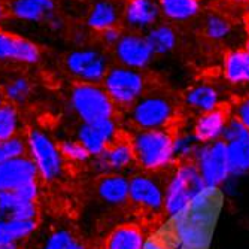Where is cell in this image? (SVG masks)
I'll return each mask as SVG.
<instances>
[{
  "mask_svg": "<svg viewBox=\"0 0 249 249\" xmlns=\"http://www.w3.org/2000/svg\"><path fill=\"white\" fill-rule=\"evenodd\" d=\"M219 206V190L206 187L182 212L173 216V234L179 245L190 249H208Z\"/></svg>",
  "mask_w": 249,
  "mask_h": 249,
  "instance_id": "cell-1",
  "label": "cell"
},
{
  "mask_svg": "<svg viewBox=\"0 0 249 249\" xmlns=\"http://www.w3.org/2000/svg\"><path fill=\"white\" fill-rule=\"evenodd\" d=\"M130 141L134 161L143 172H161L175 163V134L170 130H138Z\"/></svg>",
  "mask_w": 249,
  "mask_h": 249,
  "instance_id": "cell-2",
  "label": "cell"
},
{
  "mask_svg": "<svg viewBox=\"0 0 249 249\" xmlns=\"http://www.w3.org/2000/svg\"><path fill=\"white\" fill-rule=\"evenodd\" d=\"M175 163L176 166L167 179L164 197V212L170 218L182 212L193 201V198L206 188L198 166L191 155L178 158Z\"/></svg>",
  "mask_w": 249,
  "mask_h": 249,
  "instance_id": "cell-3",
  "label": "cell"
},
{
  "mask_svg": "<svg viewBox=\"0 0 249 249\" xmlns=\"http://www.w3.org/2000/svg\"><path fill=\"white\" fill-rule=\"evenodd\" d=\"M175 102L163 91H146L130 106L128 118L138 130L166 128L175 117Z\"/></svg>",
  "mask_w": 249,
  "mask_h": 249,
  "instance_id": "cell-4",
  "label": "cell"
},
{
  "mask_svg": "<svg viewBox=\"0 0 249 249\" xmlns=\"http://www.w3.org/2000/svg\"><path fill=\"white\" fill-rule=\"evenodd\" d=\"M72 107L85 124L115 118L117 106L106 93L103 85L78 82L71 94Z\"/></svg>",
  "mask_w": 249,
  "mask_h": 249,
  "instance_id": "cell-5",
  "label": "cell"
},
{
  "mask_svg": "<svg viewBox=\"0 0 249 249\" xmlns=\"http://www.w3.org/2000/svg\"><path fill=\"white\" fill-rule=\"evenodd\" d=\"M102 84L115 106L121 107H130L148 91L146 76L138 69L124 66L109 67Z\"/></svg>",
  "mask_w": 249,
  "mask_h": 249,
  "instance_id": "cell-6",
  "label": "cell"
},
{
  "mask_svg": "<svg viewBox=\"0 0 249 249\" xmlns=\"http://www.w3.org/2000/svg\"><path fill=\"white\" fill-rule=\"evenodd\" d=\"M198 166L206 187L219 188L229 178L227 166V142L216 139L208 143H198L191 154Z\"/></svg>",
  "mask_w": 249,
  "mask_h": 249,
  "instance_id": "cell-7",
  "label": "cell"
},
{
  "mask_svg": "<svg viewBox=\"0 0 249 249\" xmlns=\"http://www.w3.org/2000/svg\"><path fill=\"white\" fill-rule=\"evenodd\" d=\"M160 172H142L130 178V201L141 209L164 212L167 179H160Z\"/></svg>",
  "mask_w": 249,
  "mask_h": 249,
  "instance_id": "cell-8",
  "label": "cell"
},
{
  "mask_svg": "<svg viewBox=\"0 0 249 249\" xmlns=\"http://www.w3.org/2000/svg\"><path fill=\"white\" fill-rule=\"evenodd\" d=\"M27 146L32 161L36 164L37 173L45 180H53L61 173V152L54 142L39 130H30L27 134Z\"/></svg>",
  "mask_w": 249,
  "mask_h": 249,
  "instance_id": "cell-9",
  "label": "cell"
},
{
  "mask_svg": "<svg viewBox=\"0 0 249 249\" xmlns=\"http://www.w3.org/2000/svg\"><path fill=\"white\" fill-rule=\"evenodd\" d=\"M66 67L81 82L99 84L103 82L109 66L106 55L99 50L82 48L76 50L66 57Z\"/></svg>",
  "mask_w": 249,
  "mask_h": 249,
  "instance_id": "cell-10",
  "label": "cell"
},
{
  "mask_svg": "<svg viewBox=\"0 0 249 249\" xmlns=\"http://www.w3.org/2000/svg\"><path fill=\"white\" fill-rule=\"evenodd\" d=\"M114 54L121 66L138 71L146 67L154 57V53L145 36L139 35L138 32L124 33L114 47Z\"/></svg>",
  "mask_w": 249,
  "mask_h": 249,
  "instance_id": "cell-11",
  "label": "cell"
},
{
  "mask_svg": "<svg viewBox=\"0 0 249 249\" xmlns=\"http://www.w3.org/2000/svg\"><path fill=\"white\" fill-rule=\"evenodd\" d=\"M36 164L32 158H14L0 163V191L15 190L29 182H35L37 176Z\"/></svg>",
  "mask_w": 249,
  "mask_h": 249,
  "instance_id": "cell-12",
  "label": "cell"
},
{
  "mask_svg": "<svg viewBox=\"0 0 249 249\" xmlns=\"http://www.w3.org/2000/svg\"><path fill=\"white\" fill-rule=\"evenodd\" d=\"M160 6L154 0H125L123 21L128 29L139 32L151 29L160 17Z\"/></svg>",
  "mask_w": 249,
  "mask_h": 249,
  "instance_id": "cell-13",
  "label": "cell"
},
{
  "mask_svg": "<svg viewBox=\"0 0 249 249\" xmlns=\"http://www.w3.org/2000/svg\"><path fill=\"white\" fill-rule=\"evenodd\" d=\"M40 50L33 42L0 30V60H12L26 64L37 63Z\"/></svg>",
  "mask_w": 249,
  "mask_h": 249,
  "instance_id": "cell-14",
  "label": "cell"
},
{
  "mask_svg": "<svg viewBox=\"0 0 249 249\" xmlns=\"http://www.w3.org/2000/svg\"><path fill=\"white\" fill-rule=\"evenodd\" d=\"M230 110L222 106L215 107L211 112L201 114L193 128V134L198 143H208L216 139H221L224 133V128L229 123L230 118Z\"/></svg>",
  "mask_w": 249,
  "mask_h": 249,
  "instance_id": "cell-15",
  "label": "cell"
},
{
  "mask_svg": "<svg viewBox=\"0 0 249 249\" xmlns=\"http://www.w3.org/2000/svg\"><path fill=\"white\" fill-rule=\"evenodd\" d=\"M97 161L105 173H117L127 169L130 164H136L134 154L130 139L118 138L112 142L99 157Z\"/></svg>",
  "mask_w": 249,
  "mask_h": 249,
  "instance_id": "cell-16",
  "label": "cell"
},
{
  "mask_svg": "<svg viewBox=\"0 0 249 249\" xmlns=\"http://www.w3.org/2000/svg\"><path fill=\"white\" fill-rule=\"evenodd\" d=\"M55 0H11L8 11L24 21L51 22L55 17Z\"/></svg>",
  "mask_w": 249,
  "mask_h": 249,
  "instance_id": "cell-17",
  "label": "cell"
},
{
  "mask_svg": "<svg viewBox=\"0 0 249 249\" xmlns=\"http://www.w3.org/2000/svg\"><path fill=\"white\" fill-rule=\"evenodd\" d=\"M97 194L109 205H125L130 201V179L120 173H105L97 182Z\"/></svg>",
  "mask_w": 249,
  "mask_h": 249,
  "instance_id": "cell-18",
  "label": "cell"
},
{
  "mask_svg": "<svg viewBox=\"0 0 249 249\" xmlns=\"http://www.w3.org/2000/svg\"><path fill=\"white\" fill-rule=\"evenodd\" d=\"M123 19V11L112 0H99L89 9L87 17V24L96 32H105L112 27H118Z\"/></svg>",
  "mask_w": 249,
  "mask_h": 249,
  "instance_id": "cell-19",
  "label": "cell"
},
{
  "mask_svg": "<svg viewBox=\"0 0 249 249\" xmlns=\"http://www.w3.org/2000/svg\"><path fill=\"white\" fill-rule=\"evenodd\" d=\"M143 242V233L138 225L123 224L107 236L105 249H142Z\"/></svg>",
  "mask_w": 249,
  "mask_h": 249,
  "instance_id": "cell-20",
  "label": "cell"
},
{
  "mask_svg": "<svg viewBox=\"0 0 249 249\" xmlns=\"http://www.w3.org/2000/svg\"><path fill=\"white\" fill-rule=\"evenodd\" d=\"M227 166L229 175L249 172V131L227 142Z\"/></svg>",
  "mask_w": 249,
  "mask_h": 249,
  "instance_id": "cell-21",
  "label": "cell"
},
{
  "mask_svg": "<svg viewBox=\"0 0 249 249\" xmlns=\"http://www.w3.org/2000/svg\"><path fill=\"white\" fill-rule=\"evenodd\" d=\"M224 76L230 84H249V53L245 48L225 55Z\"/></svg>",
  "mask_w": 249,
  "mask_h": 249,
  "instance_id": "cell-22",
  "label": "cell"
},
{
  "mask_svg": "<svg viewBox=\"0 0 249 249\" xmlns=\"http://www.w3.org/2000/svg\"><path fill=\"white\" fill-rule=\"evenodd\" d=\"M185 105L190 106L191 109L200 112L201 114H206V112L213 110L219 105V94L212 85L201 84L197 87L190 88L187 94L184 96Z\"/></svg>",
  "mask_w": 249,
  "mask_h": 249,
  "instance_id": "cell-23",
  "label": "cell"
},
{
  "mask_svg": "<svg viewBox=\"0 0 249 249\" xmlns=\"http://www.w3.org/2000/svg\"><path fill=\"white\" fill-rule=\"evenodd\" d=\"M161 14L170 21H187L194 18L200 9V0H158Z\"/></svg>",
  "mask_w": 249,
  "mask_h": 249,
  "instance_id": "cell-24",
  "label": "cell"
},
{
  "mask_svg": "<svg viewBox=\"0 0 249 249\" xmlns=\"http://www.w3.org/2000/svg\"><path fill=\"white\" fill-rule=\"evenodd\" d=\"M145 39L149 43L154 54L170 53L178 43L176 32L170 26H157L149 29Z\"/></svg>",
  "mask_w": 249,
  "mask_h": 249,
  "instance_id": "cell-25",
  "label": "cell"
},
{
  "mask_svg": "<svg viewBox=\"0 0 249 249\" xmlns=\"http://www.w3.org/2000/svg\"><path fill=\"white\" fill-rule=\"evenodd\" d=\"M78 142L89 152V155L94 157H99L109 146V143L96 130V127L85 123L78 128Z\"/></svg>",
  "mask_w": 249,
  "mask_h": 249,
  "instance_id": "cell-26",
  "label": "cell"
},
{
  "mask_svg": "<svg viewBox=\"0 0 249 249\" xmlns=\"http://www.w3.org/2000/svg\"><path fill=\"white\" fill-rule=\"evenodd\" d=\"M18 131V110L11 102L0 103V142L8 141Z\"/></svg>",
  "mask_w": 249,
  "mask_h": 249,
  "instance_id": "cell-27",
  "label": "cell"
},
{
  "mask_svg": "<svg viewBox=\"0 0 249 249\" xmlns=\"http://www.w3.org/2000/svg\"><path fill=\"white\" fill-rule=\"evenodd\" d=\"M203 33L211 40H222L231 33V22L219 14H209L203 24Z\"/></svg>",
  "mask_w": 249,
  "mask_h": 249,
  "instance_id": "cell-28",
  "label": "cell"
},
{
  "mask_svg": "<svg viewBox=\"0 0 249 249\" xmlns=\"http://www.w3.org/2000/svg\"><path fill=\"white\" fill-rule=\"evenodd\" d=\"M32 91L30 82L26 78H15L9 81L5 87V96L11 102H24Z\"/></svg>",
  "mask_w": 249,
  "mask_h": 249,
  "instance_id": "cell-29",
  "label": "cell"
},
{
  "mask_svg": "<svg viewBox=\"0 0 249 249\" xmlns=\"http://www.w3.org/2000/svg\"><path fill=\"white\" fill-rule=\"evenodd\" d=\"M58 149L63 157L75 161H85L89 158V152L78 141H61Z\"/></svg>",
  "mask_w": 249,
  "mask_h": 249,
  "instance_id": "cell-30",
  "label": "cell"
},
{
  "mask_svg": "<svg viewBox=\"0 0 249 249\" xmlns=\"http://www.w3.org/2000/svg\"><path fill=\"white\" fill-rule=\"evenodd\" d=\"M36 213H37V208L35 205V201H22L8 213L6 218L17 219V221H35Z\"/></svg>",
  "mask_w": 249,
  "mask_h": 249,
  "instance_id": "cell-31",
  "label": "cell"
},
{
  "mask_svg": "<svg viewBox=\"0 0 249 249\" xmlns=\"http://www.w3.org/2000/svg\"><path fill=\"white\" fill-rule=\"evenodd\" d=\"M231 117H234L239 123H242V125L249 130V96L239 99L234 106H231L230 109Z\"/></svg>",
  "mask_w": 249,
  "mask_h": 249,
  "instance_id": "cell-32",
  "label": "cell"
},
{
  "mask_svg": "<svg viewBox=\"0 0 249 249\" xmlns=\"http://www.w3.org/2000/svg\"><path fill=\"white\" fill-rule=\"evenodd\" d=\"M175 246H179V243L172 242L170 237H166L161 234H154L145 239L142 249H173Z\"/></svg>",
  "mask_w": 249,
  "mask_h": 249,
  "instance_id": "cell-33",
  "label": "cell"
},
{
  "mask_svg": "<svg viewBox=\"0 0 249 249\" xmlns=\"http://www.w3.org/2000/svg\"><path fill=\"white\" fill-rule=\"evenodd\" d=\"M72 237H73V236H72L69 231H64V230L57 231L55 234H53V236L48 239V242H47V245H45L43 249H64L66 245L69 243V240H71Z\"/></svg>",
  "mask_w": 249,
  "mask_h": 249,
  "instance_id": "cell-34",
  "label": "cell"
},
{
  "mask_svg": "<svg viewBox=\"0 0 249 249\" xmlns=\"http://www.w3.org/2000/svg\"><path fill=\"white\" fill-rule=\"evenodd\" d=\"M123 35L124 33H123L121 27H112V29H107L105 32H100V39H102V43L105 45V47L114 48Z\"/></svg>",
  "mask_w": 249,
  "mask_h": 249,
  "instance_id": "cell-35",
  "label": "cell"
},
{
  "mask_svg": "<svg viewBox=\"0 0 249 249\" xmlns=\"http://www.w3.org/2000/svg\"><path fill=\"white\" fill-rule=\"evenodd\" d=\"M64 249H87V246H85L82 242H79L76 237H72V239L69 240V243L66 245Z\"/></svg>",
  "mask_w": 249,
  "mask_h": 249,
  "instance_id": "cell-36",
  "label": "cell"
},
{
  "mask_svg": "<svg viewBox=\"0 0 249 249\" xmlns=\"http://www.w3.org/2000/svg\"><path fill=\"white\" fill-rule=\"evenodd\" d=\"M243 21H245V30H246V33L249 35V9H248V12L245 14Z\"/></svg>",
  "mask_w": 249,
  "mask_h": 249,
  "instance_id": "cell-37",
  "label": "cell"
},
{
  "mask_svg": "<svg viewBox=\"0 0 249 249\" xmlns=\"http://www.w3.org/2000/svg\"><path fill=\"white\" fill-rule=\"evenodd\" d=\"M225 2L233 3V5H243V3H248V0H225Z\"/></svg>",
  "mask_w": 249,
  "mask_h": 249,
  "instance_id": "cell-38",
  "label": "cell"
},
{
  "mask_svg": "<svg viewBox=\"0 0 249 249\" xmlns=\"http://www.w3.org/2000/svg\"><path fill=\"white\" fill-rule=\"evenodd\" d=\"M6 11H8V9H6V8L2 5V3H0V21H2V19L5 18V15H6Z\"/></svg>",
  "mask_w": 249,
  "mask_h": 249,
  "instance_id": "cell-39",
  "label": "cell"
},
{
  "mask_svg": "<svg viewBox=\"0 0 249 249\" xmlns=\"http://www.w3.org/2000/svg\"><path fill=\"white\" fill-rule=\"evenodd\" d=\"M3 219H6V215H5V213H3L2 211H0V222H2Z\"/></svg>",
  "mask_w": 249,
  "mask_h": 249,
  "instance_id": "cell-40",
  "label": "cell"
},
{
  "mask_svg": "<svg viewBox=\"0 0 249 249\" xmlns=\"http://www.w3.org/2000/svg\"><path fill=\"white\" fill-rule=\"evenodd\" d=\"M245 50H246V51L249 53V39L246 40V45H245Z\"/></svg>",
  "mask_w": 249,
  "mask_h": 249,
  "instance_id": "cell-41",
  "label": "cell"
},
{
  "mask_svg": "<svg viewBox=\"0 0 249 249\" xmlns=\"http://www.w3.org/2000/svg\"><path fill=\"white\" fill-rule=\"evenodd\" d=\"M179 249H190V248H185V246H179Z\"/></svg>",
  "mask_w": 249,
  "mask_h": 249,
  "instance_id": "cell-42",
  "label": "cell"
},
{
  "mask_svg": "<svg viewBox=\"0 0 249 249\" xmlns=\"http://www.w3.org/2000/svg\"><path fill=\"white\" fill-rule=\"evenodd\" d=\"M2 102H3V100H2V99H0V103H2Z\"/></svg>",
  "mask_w": 249,
  "mask_h": 249,
  "instance_id": "cell-43",
  "label": "cell"
},
{
  "mask_svg": "<svg viewBox=\"0 0 249 249\" xmlns=\"http://www.w3.org/2000/svg\"><path fill=\"white\" fill-rule=\"evenodd\" d=\"M248 3H249V0H248Z\"/></svg>",
  "mask_w": 249,
  "mask_h": 249,
  "instance_id": "cell-44",
  "label": "cell"
}]
</instances>
